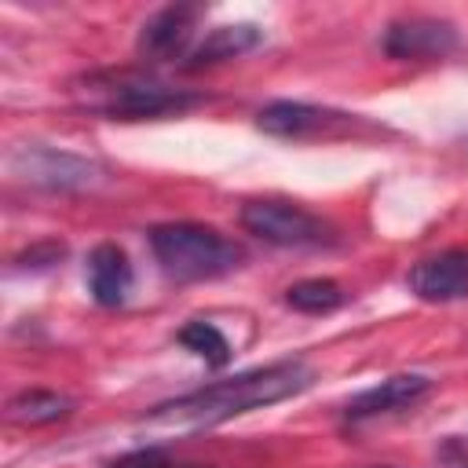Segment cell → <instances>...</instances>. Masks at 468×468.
Segmentation results:
<instances>
[{
    "instance_id": "obj_1",
    "label": "cell",
    "mask_w": 468,
    "mask_h": 468,
    "mask_svg": "<svg viewBox=\"0 0 468 468\" xmlns=\"http://www.w3.org/2000/svg\"><path fill=\"white\" fill-rule=\"evenodd\" d=\"M311 380H314L311 366H303L296 358L292 362H271V366L238 373L230 380L208 384L201 391H190V395H183L176 402H165L146 417V424L150 428H168V431L212 428V424H223L230 417H241L249 410L292 399L303 388H311Z\"/></svg>"
},
{
    "instance_id": "obj_2",
    "label": "cell",
    "mask_w": 468,
    "mask_h": 468,
    "mask_svg": "<svg viewBox=\"0 0 468 468\" xmlns=\"http://www.w3.org/2000/svg\"><path fill=\"white\" fill-rule=\"evenodd\" d=\"M150 249L161 271L176 282L219 278L245 260L241 245L205 223H161L150 230Z\"/></svg>"
},
{
    "instance_id": "obj_3",
    "label": "cell",
    "mask_w": 468,
    "mask_h": 468,
    "mask_svg": "<svg viewBox=\"0 0 468 468\" xmlns=\"http://www.w3.org/2000/svg\"><path fill=\"white\" fill-rule=\"evenodd\" d=\"M88 102L106 117H161V113H179V110L194 106L197 95L161 84L154 77L113 73L106 80L88 84Z\"/></svg>"
},
{
    "instance_id": "obj_4",
    "label": "cell",
    "mask_w": 468,
    "mask_h": 468,
    "mask_svg": "<svg viewBox=\"0 0 468 468\" xmlns=\"http://www.w3.org/2000/svg\"><path fill=\"white\" fill-rule=\"evenodd\" d=\"M241 227L271 245L282 249H307V245H329L333 227L307 212L303 205L278 201V197H252L241 205Z\"/></svg>"
},
{
    "instance_id": "obj_5",
    "label": "cell",
    "mask_w": 468,
    "mask_h": 468,
    "mask_svg": "<svg viewBox=\"0 0 468 468\" xmlns=\"http://www.w3.org/2000/svg\"><path fill=\"white\" fill-rule=\"evenodd\" d=\"M15 172L37 186H48V190H88L99 183V168L77 154H66V150H48V146H29V150H18L11 157Z\"/></svg>"
},
{
    "instance_id": "obj_6",
    "label": "cell",
    "mask_w": 468,
    "mask_h": 468,
    "mask_svg": "<svg viewBox=\"0 0 468 468\" xmlns=\"http://www.w3.org/2000/svg\"><path fill=\"white\" fill-rule=\"evenodd\" d=\"M457 48V26L446 18H399L384 33L391 58H442Z\"/></svg>"
},
{
    "instance_id": "obj_7",
    "label": "cell",
    "mask_w": 468,
    "mask_h": 468,
    "mask_svg": "<svg viewBox=\"0 0 468 468\" xmlns=\"http://www.w3.org/2000/svg\"><path fill=\"white\" fill-rule=\"evenodd\" d=\"M410 289L428 300V303H450V300H464L468 296V252L464 249H446L435 252L420 263H413L410 271Z\"/></svg>"
},
{
    "instance_id": "obj_8",
    "label": "cell",
    "mask_w": 468,
    "mask_h": 468,
    "mask_svg": "<svg viewBox=\"0 0 468 468\" xmlns=\"http://www.w3.org/2000/svg\"><path fill=\"white\" fill-rule=\"evenodd\" d=\"M344 121H347V113H333V110H322V106H311V102H289V99L267 102V106L256 113V124H260L267 135H282V139L318 135V132H325L329 124H344Z\"/></svg>"
},
{
    "instance_id": "obj_9",
    "label": "cell",
    "mask_w": 468,
    "mask_h": 468,
    "mask_svg": "<svg viewBox=\"0 0 468 468\" xmlns=\"http://www.w3.org/2000/svg\"><path fill=\"white\" fill-rule=\"evenodd\" d=\"M132 289V263L128 252L113 241H102L88 252V292L102 307H121Z\"/></svg>"
},
{
    "instance_id": "obj_10",
    "label": "cell",
    "mask_w": 468,
    "mask_h": 468,
    "mask_svg": "<svg viewBox=\"0 0 468 468\" xmlns=\"http://www.w3.org/2000/svg\"><path fill=\"white\" fill-rule=\"evenodd\" d=\"M431 380L424 373H395L366 391H358L351 402H347V417L351 420H362V417H377V413H391V410H402L410 402H417L420 395H428Z\"/></svg>"
},
{
    "instance_id": "obj_11",
    "label": "cell",
    "mask_w": 468,
    "mask_h": 468,
    "mask_svg": "<svg viewBox=\"0 0 468 468\" xmlns=\"http://www.w3.org/2000/svg\"><path fill=\"white\" fill-rule=\"evenodd\" d=\"M197 15H201L197 7H165V11H157L139 29V51L146 58H172V55H179L186 48L190 33H194Z\"/></svg>"
},
{
    "instance_id": "obj_12",
    "label": "cell",
    "mask_w": 468,
    "mask_h": 468,
    "mask_svg": "<svg viewBox=\"0 0 468 468\" xmlns=\"http://www.w3.org/2000/svg\"><path fill=\"white\" fill-rule=\"evenodd\" d=\"M260 40H263V29L252 26V22L216 26V29H208V33L190 48L186 69H201V66H212V62H223V58H238V55L252 51Z\"/></svg>"
},
{
    "instance_id": "obj_13",
    "label": "cell",
    "mask_w": 468,
    "mask_h": 468,
    "mask_svg": "<svg viewBox=\"0 0 468 468\" xmlns=\"http://www.w3.org/2000/svg\"><path fill=\"white\" fill-rule=\"evenodd\" d=\"M285 303L303 314H329L344 303V289L333 278H303L285 289Z\"/></svg>"
},
{
    "instance_id": "obj_14",
    "label": "cell",
    "mask_w": 468,
    "mask_h": 468,
    "mask_svg": "<svg viewBox=\"0 0 468 468\" xmlns=\"http://www.w3.org/2000/svg\"><path fill=\"white\" fill-rule=\"evenodd\" d=\"M66 413H69V399L55 395V391H22L7 406V417L15 424H51Z\"/></svg>"
},
{
    "instance_id": "obj_15",
    "label": "cell",
    "mask_w": 468,
    "mask_h": 468,
    "mask_svg": "<svg viewBox=\"0 0 468 468\" xmlns=\"http://www.w3.org/2000/svg\"><path fill=\"white\" fill-rule=\"evenodd\" d=\"M190 355H197L205 366H227L230 362V344L212 322H186L176 336Z\"/></svg>"
},
{
    "instance_id": "obj_16",
    "label": "cell",
    "mask_w": 468,
    "mask_h": 468,
    "mask_svg": "<svg viewBox=\"0 0 468 468\" xmlns=\"http://www.w3.org/2000/svg\"><path fill=\"white\" fill-rule=\"evenodd\" d=\"M110 468H179V464H172L161 450H135V453H128V457L113 461Z\"/></svg>"
},
{
    "instance_id": "obj_17",
    "label": "cell",
    "mask_w": 468,
    "mask_h": 468,
    "mask_svg": "<svg viewBox=\"0 0 468 468\" xmlns=\"http://www.w3.org/2000/svg\"><path fill=\"white\" fill-rule=\"evenodd\" d=\"M377 468H391V464H377Z\"/></svg>"
}]
</instances>
